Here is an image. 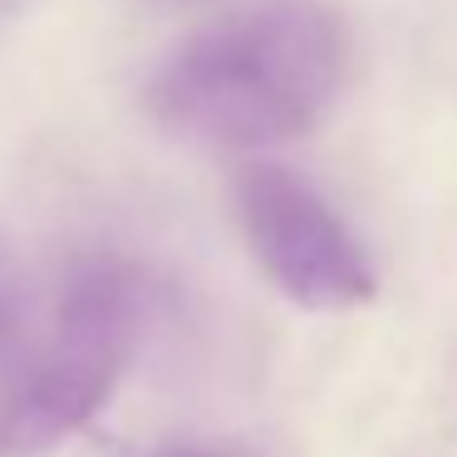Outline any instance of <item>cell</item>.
I'll return each instance as SVG.
<instances>
[{
    "mask_svg": "<svg viewBox=\"0 0 457 457\" xmlns=\"http://www.w3.org/2000/svg\"><path fill=\"white\" fill-rule=\"evenodd\" d=\"M153 457H251V453H237V447H162Z\"/></svg>",
    "mask_w": 457,
    "mask_h": 457,
    "instance_id": "277c9868",
    "label": "cell"
},
{
    "mask_svg": "<svg viewBox=\"0 0 457 457\" xmlns=\"http://www.w3.org/2000/svg\"><path fill=\"white\" fill-rule=\"evenodd\" d=\"M231 207L261 276L290 305L310 315H345L378 295L364 246L300 172L280 162H241L231 178Z\"/></svg>",
    "mask_w": 457,
    "mask_h": 457,
    "instance_id": "3957f363",
    "label": "cell"
},
{
    "mask_svg": "<svg viewBox=\"0 0 457 457\" xmlns=\"http://www.w3.org/2000/svg\"><path fill=\"white\" fill-rule=\"evenodd\" d=\"M349 35L320 0H251L192 30L148 79V109L202 148L305 138L345 94Z\"/></svg>",
    "mask_w": 457,
    "mask_h": 457,
    "instance_id": "6da1fadb",
    "label": "cell"
},
{
    "mask_svg": "<svg viewBox=\"0 0 457 457\" xmlns=\"http://www.w3.org/2000/svg\"><path fill=\"white\" fill-rule=\"evenodd\" d=\"M143 280L123 261H84L60 300L45 364L0 413V457H50L113 398L143 329Z\"/></svg>",
    "mask_w": 457,
    "mask_h": 457,
    "instance_id": "7a4b0ae2",
    "label": "cell"
}]
</instances>
